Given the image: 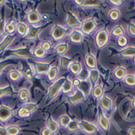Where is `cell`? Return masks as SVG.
<instances>
[{
  "mask_svg": "<svg viewBox=\"0 0 135 135\" xmlns=\"http://www.w3.org/2000/svg\"><path fill=\"white\" fill-rule=\"evenodd\" d=\"M82 1H83V0H82ZM82 1H74V2H75V3H77L78 6H82Z\"/></svg>",
  "mask_w": 135,
  "mask_h": 135,
  "instance_id": "obj_54",
  "label": "cell"
},
{
  "mask_svg": "<svg viewBox=\"0 0 135 135\" xmlns=\"http://www.w3.org/2000/svg\"><path fill=\"white\" fill-rule=\"evenodd\" d=\"M6 19L4 16L0 17V35L3 34L5 32V26H6Z\"/></svg>",
  "mask_w": 135,
  "mask_h": 135,
  "instance_id": "obj_49",
  "label": "cell"
},
{
  "mask_svg": "<svg viewBox=\"0 0 135 135\" xmlns=\"http://www.w3.org/2000/svg\"><path fill=\"white\" fill-rule=\"evenodd\" d=\"M97 62H96V57L91 52H89L86 54L84 58V66L88 70L96 69Z\"/></svg>",
  "mask_w": 135,
  "mask_h": 135,
  "instance_id": "obj_14",
  "label": "cell"
},
{
  "mask_svg": "<svg viewBox=\"0 0 135 135\" xmlns=\"http://www.w3.org/2000/svg\"><path fill=\"white\" fill-rule=\"evenodd\" d=\"M6 128L8 135H17L20 132V128L16 125H10Z\"/></svg>",
  "mask_w": 135,
  "mask_h": 135,
  "instance_id": "obj_40",
  "label": "cell"
},
{
  "mask_svg": "<svg viewBox=\"0 0 135 135\" xmlns=\"http://www.w3.org/2000/svg\"><path fill=\"white\" fill-rule=\"evenodd\" d=\"M40 47H42L44 50L46 52H47L49 51L52 48V44L50 41L49 40H44L43 42H42L40 43Z\"/></svg>",
  "mask_w": 135,
  "mask_h": 135,
  "instance_id": "obj_46",
  "label": "cell"
},
{
  "mask_svg": "<svg viewBox=\"0 0 135 135\" xmlns=\"http://www.w3.org/2000/svg\"><path fill=\"white\" fill-rule=\"evenodd\" d=\"M116 40H117V46L119 47H120L121 49L128 46V44H129V39H128V37L126 35L117 37Z\"/></svg>",
  "mask_w": 135,
  "mask_h": 135,
  "instance_id": "obj_32",
  "label": "cell"
},
{
  "mask_svg": "<svg viewBox=\"0 0 135 135\" xmlns=\"http://www.w3.org/2000/svg\"><path fill=\"white\" fill-rule=\"evenodd\" d=\"M13 116V110L7 105H0V121L5 122Z\"/></svg>",
  "mask_w": 135,
  "mask_h": 135,
  "instance_id": "obj_12",
  "label": "cell"
},
{
  "mask_svg": "<svg viewBox=\"0 0 135 135\" xmlns=\"http://www.w3.org/2000/svg\"><path fill=\"white\" fill-rule=\"evenodd\" d=\"M127 33L131 37H135V22L131 21L127 25Z\"/></svg>",
  "mask_w": 135,
  "mask_h": 135,
  "instance_id": "obj_41",
  "label": "cell"
},
{
  "mask_svg": "<svg viewBox=\"0 0 135 135\" xmlns=\"http://www.w3.org/2000/svg\"><path fill=\"white\" fill-rule=\"evenodd\" d=\"M98 123L99 124L100 127L102 129H103L104 131H107L110 129V121L108 120V118L106 117V116H104L102 114H100L98 115Z\"/></svg>",
  "mask_w": 135,
  "mask_h": 135,
  "instance_id": "obj_17",
  "label": "cell"
},
{
  "mask_svg": "<svg viewBox=\"0 0 135 135\" xmlns=\"http://www.w3.org/2000/svg\"><path fill=\"white\" fill-rule=\"evenodd\" d=\"M84 35L79 29H74L68 33V38L72 43L80 44L84 40Z\"/></svg>",
  "mask_w": 135,
  "mask_h": 135,
  "instance_id": "obj_10",
  "label": "cell"
},
{
  "mask_svg": "<svg viewBox=\"0 0 135 135\" xmlns=\"http://www.w3.org/2000/svg\"><path fill=\"white\" fill-rule=\"evenodd\" d=\"M68 49V44L65 42H60L57 44L54 48L55 53L60 56H64Z\"/></svg>",
  "mask_w": 135,
  "mask_h": 135,
  "instance_id": "obj_23",
  "label": "cell"
},
{
  "mask_svg": "<svg viewBox=\"0 0 135 135\" xmlns=\"http://www.w3.org/2000/svg\"><path fill=\"white\" fill-rule=\"evenodd\" d=\"M72 62V59L69 56L65 55L60 56V66L61 68H68Z\"/></svg>",
  "mask_w": 135,
  "mask_h": 135,
  "instance_id": "obj_34",
  "label": "cell"
},
{
  "mask_svg": "<svg viewBox=\"0 0 135 135\" xmlns=\"http://www.w3.org/2000/svg\"><path fill=\"white\" fill-rule=\"evenodd\" d=\"M58 74H59V68L57 66H51L47 72V77L50 81L54 82L57 80Z\"/></svg>",
  "mask_w": 135,
  "mask_h": 135,
  "instance_id": "obj_27",
  "label": "cell"
},
{
  "mask_svg": "<svg viewBox=\"0 0 135 135\" xmlns=\"http://www.w3.org/2000/svg\"><path fill=\"white\" fill-rule=\"evenodd\" d=\"M134 76H135V72H134Z\"/></svg>",
  "mask_w": 135,
  "mask_h": 135,
  "instance_id": "obj_58",
  "label": "cell"
},
{
  "mask_svg": "<svg viewBox=\"0 0 135 135\" xmlns=\"http://www.w3.org/2000/svg\"><path fill=\"white\" fill-rule=\"evenodd\" d=\"M0 135H8L7 128L0 127Z\"/></svg>",
  "mask_w": 135,
  "mask_h": 135,
  "instance_id": "obj_52",
  "label": "cell"
},
{
  "mask_svg": "<svg viewBox=\"0 0 135 135\" xmlns=\"http://www.w3.org/2000/svg\"><path fill=\"white\" fill-rule=\"evenodd\" d=\"M132 62L133 63V64L135 66V56H134L133 57H132Z\"/></svg>",
  "mask_w": 135,
  "mask_h": 135,
  "instance_id": "obj_56",
  "label": "cell"
},
{
  "mask_svg": "<svg viewBox=\"0 0 135 135\" xmlns=\"http://www.w3.org/2000/svg\"><path fill=\"white\" fill-rule=\"evenodd\" d=\"M16 31L21 36L26 37L29 32V26L25 22H19L16 24Z\"/></svg>",
  "mask_w": 135,
  "mask_h": 135,
  "instance_id": "obj_22",
  "label": "cell"
},
{
  "mask_svg": "<svg viewBox=\"0 0 135 135\" xmlns=\"http://www.w3.org/2000/svg\"><path fill=\"white\" fill-rule=\"evenodd\" d=\"M86 95L82 90L80 88H76L74 92L67 95L66 99L68 102L72 105H76L86 100Z\"/></svg>",
  "mask_w": 135,
  "mask_h": 135,
  "instance_id": "obj_5",
  "label": "cell"
},
{
  "mask_svg": "<svg viewBox=\"0 0 135 135\" xmlns=\"http://www.w3.org/2000/svg\"><path fill=\"white\" fill-rule=\"evenodd\" d=\"M100 78L99 71L96 69L89 70V75H88V80L90 82L92 87L98 84V80Z\"/></svg>",
  "mask_w": 135,
  "mask_h": 135,
  "instance_id": "obj_18",
  "label": "cell"
},
{
  "mask_svg": "<svg viewBox=\"0 0 135 135\" xmlns=\"http://www.w3.org/2000/svg\"><path fill=\"white\" fill-rule=\"evenodd\" d=\"M51 37L54 41H61L65 36L68 35V29L66 26L56 24L52 27L50 32Z\"/></svg>",
  "mask_w": 135,
  "mask_h": 135,
  "instance_id": "obj_2",
  "label": "cell"
},
{
  "mask_svg": "<svg viewBox=\"0 0 135 135\" xmlns=\"http://www.w3.org/2000/svg\"><path fill=\"white\" fill-rule=\"evenodd\" d=\"M119 55L124 58H132L135 56V46H128L120 49Z\"/></svg>",
  "mask_w": 135,
  "mask_h": 135,
  "instance_id": "obj_15",
  "label": "cell"
},
{
  "mask_svg": "<svg viewBox=\"0 0 135 135\" xmlns=\"http://www.w3.org/2000/svg\"><path fill=\"white\" fill-rule=\"evenodd\" d=\"M127 68L123 66H119L115 68V70L113 72L114 76L115 78L119 80H122L125 76L127 74Z\"/></svg>",
  "mask_w": 135,
  "mask_h": 135,
  "instance_id": "obj_20",
  "label": "cell"
},
{
  "mask_svg": "<svg viewBox=\"0 0 135 135\" xmlns=\"http://www.w3.org/2000/svg\"><path fill=\"white\" fill-rule=\"evenodd\" d=\"M23 74L25 77H26V78H27V80H31L34 76V75H36V73H35V71L33 70V67L26 69L25 70L24 73Z\"/></svg>",
  "mask_w": 135,
  "mask_h": 135,
  "instance_id": "obj_45",
  "label": "cell"
},
{
  "mask_svg": "<svg viewBox=\"0 0 135 135\" xmlns=\"http://www.w3.org/2000/svg\"><path fill=\"white\" fill-rule=\"evenodd\" d=\"M67 129L70 132H74V131H76V130H78L80 128L79 125H78V122H76L75 120H71V122H70L69 124L67 126Z\"/></svg>",
  "mask_w": 135,
  "mask_h": 135,
  "instance_id": "obj_44",
  "label": "cell"
},
{
  "mask_svg": "<svg viewBox=\"0 0 135 135\" xmlns=\"http://www.w3.org/2000/svg\"><path fill=\"white\" fill-rule=\"evenodd\" d=\"M52 132L47 128H44L42 131V135H51Z\"/></svg>",
  "mask_w": 135,
  "mask_h": 135,
  "instance_id": "obj_51",
  "label": "cell"
},
{
  "mask_svg": "<svg viewBox=\"0 0 135 135\" xmlns=\"http://www.w3.org/2000/svg\"><path fill=\"white\" fill-rule=\"evenodd\" d=\"M79 127L84 132L89 134H94L98 131V128L94 124L89 122V121L82 120L78 122Z\"/></svg>",
  "mask_w": 135,
  "mask_h": 135,
  "instance_id": "obj_11",
  "label": "cell"
},
{
  "mask_svg": "<svg viewBox=\"0 0 135 135\" xmlns=\"http://www.w3.org/2000/svg\"><path fill=\"white\" fill-rule=\"evenodd\" d=\"M100 104L104 111H107V112L112 111V107H113V102L110 97L107 95L102 96V98L100 99Z\"/></svg>",
  "mask_w": 135,
  "mask_h": 135,
  "instance_id": "obj_13",
  "label": "cell"
},
{
  "mask_svg": "<svg viewBox=\"0 0 135 135\" xmlns=\"http://www.w3.org/2000/svg\"><path fill=\"white\" fill-rule=\"evenodd\" d=\"M98 24L94 17H88L82 21L79 30L84 35H90L94 32Z\"/></svg>",
  "mask_w": 135,
  "mask_h": 135,
  "instance_id": "obj_3",
  "label": "cell"
},
{
  "mask_svg": "<svg viewBox=\"0 0 135 135\" xmlns=\"http://www.w3.org/2000/svg\"><path fill=\"white\" fill-rule=\"evenodd\" d=\"M15 37L14 34H7L5 36L4 39L0 42V52L6 50L12 43Z\"/></svg>",
  "mask_w": 135,
  "mask_h": 135,
  "instance_id": "obj_19",
  "label": "cell"
},
{
  "mask_svg": "<svg viewBox=\"0 0 135 135\" xmlns=\"http://www.w3.org/2000/svg\"><path fill=\"white\" fill-rule=\"evenodd\" d=\"M5 2H5V1H0V4L2 5V3H4Z\"/></svg>",
  "mask_w": 135,
  "mask_h": 135,
  "instance_id": "obj_57",
  "label": "cell"
},
{
  "mask_svg": "<svg viewBox=\"0 0 135 135\" xmlns=\"http://www.w3.org/2000/svg\"><path fill=\"white\" fill-rule=\"evenodd\" d=\"M81 82H82V81H81L77 76L72 80V84H73V86L75 88H78L80 86V85Z\"/></svg>",
  "mask_w": 135,
  "mask_h": 135,
  "instance_id": "obj_50",
  "label": "cell"
},
{
  "mask_svg": "<svg viewBox=\"0 0 135 135\" xmlns=\"http://www.w3.org/2000/svg\"><path fill=\"white\" fill-rule=\"evenodd\" d=\"M92 95L96 99H100L104 95V87L102 84H97L92 88Z\"/></svg>",
  "mask_w": 135,
  "mask_h": 135,
  "instance_id": "obj_28",
  "label": "cell"
},
{
  "mask_svg": "<svg viewBox=\"0 0 135 135\" xmlns=\"http://www.w3.org/2000/svg\"><path fill=\"white\" fill-rule=\"evenodd\" d=\"M110 32L106 27L100 29L96 32L94 36V42L96 46L99 49H102L107 46L110 41Z\"/></svg>",
  "mask_w": 135,
  "mask_h": 135,
  "instance_id": "obj_1",
  "label": "cell"
},
{
  "mask_svg": "<svg viewBox=\"0 0 135 135\" xmlns=\"http://www.w3.org/2000/svg\"><path fill=\"white\" fill-rule=\"evenodd\" d=\"M26 20L29 24L36 26L42 22V16L36 9L30 10L26 15Z\"/></svg>",
  "mask_w": 135,
  "mask_h": 135,
  "instance_id": "obj_9",
  "label": "cell"
},
{
  "mask_svg": "<svg viewBox=\"0 0 135 135\" xmlns=\"http://www.w3.org/2000/svg\"><path fill=\"white\" fill-rule=\"evenodd\" d=\"M125 33H126V32H125V30L123 26L122 25H117L115 26L111 30L110 32V35L112 37H118L119 36H124Z\"/></svg>",
  "mask_w": 135,
  "mask_h": 135,
  "instance_id": "obj_26",
  "label": "cell"
},
{
  "mask_svg": "<svg viewBox=\"0 0 135 135\" xmlns=\"http://www.w3.org/2000/svg\"><path fill=\"white\" fill-rule=\"evenodd\" d=\"M71 120H72V119L70 117V116H68V114H63L60 117L57 123L60 127L66 128L68 125L69 124L70 122H71Z\"/></svg>",
  "mask_w": 135,
  "mask_h": 135,
  "instance_id": "obj_35",
  "label": "cell"
},
{
  "mask_svg": "<svg viewBox=\"0 0 135 135\" xmlns=\"http://www.w3.org/2000/svg\"><path fill=\"white\" fill-rule=\"evenodd\" d=\"M23 75V74L20 70L13 69L11 70L9 72L8 77L11 80L13 81V82H17V81H19L22 78Z\"/></svg>",
  "mask_w": 135,
  "mask_h": 135,
  "instance_id": "obj_29",
  "label": "cell"
},
{
  "mask_svg": "<svg viewBox=\"0 0 135 135\" xmlns=\"http://www.w3.org/2000/svg\"><path fill=\"white\" fill-rule=\"evenodd\" d=\"M18 97L21 101L23 102L24 103L29 102L30 99V92L27 88H22L19 91Z\"/></svg>",
  "mask_w": 135,
  "mask_h": 135,
  "instance_id": "obj_33",
  "label": "cell"
},
{
  "mask_svg": "<svg viewBox=\"0 0 135 135\" xmlns=\"http://www.w3.org/2000/svg\"><path fill=\"white\" fill-rule=\"evenodd\" d=\"M109 3L112 4V6H113L114 7L119 9V7L123 6L124 1H122V0H111V1H109Z\"/></svg>",
  "mask_w": 135,
  "mask_h": 135,
  "instance_id": "obj_47",
  "label": "cell"
},
{
  "mask_svg": "<svg viewBox=\"0 0 135 135\" xmlns=\"http://www.w3.org/2000/svg\"><path fill=\"white\" fill-rule=\"evenodd\" d=\"M46 124H47V128L51 131L52 133H54L59 130V124L52 117H48L47 118Z\"/></svg>",
  "mask_w": 135,
  "mask_h": 135,
  "instance_id": "obj_30",
  "label": "cell"
},
{
  "mask_svg": "<svg viewBox=\"0 0 135 135\" xmlns=\"http://www.w3.org/2000/svg\"><path fill=\"white\" fill-rule=\"evenodd\" d=\"M82 22L80 21L79 18L77 16V15L74 12H69L68 13L66 19V27L74 29H80Z\"/></svg>",
  "mask_w": 135,
  "mask_h": 135,
  "instance_id": "obj_6",
  "label": "cell"
},
{
  "mask_svg": "<svg viewBox=\"0 0 135 135\" xmlns=\"http://www.w3.org/2000/svg\"><path fill=\"white\" fill-rule=\"evenodd\" d=\"M32 53L33 57H37V58H42V57H45L46 54V51L40 46H37V47H35L34 49L32 51Z\"/></svg>",
  "mask_w": 135,
  "mask_h": 135,
  "instance_id": "obj_37",
  "label": "cell"
},
{
  "mask_svg": "<svg viewBox=\"0 0 135 135\" xmlns=\"http://www.w3.org/2000/svg\"><path fill=\"white\" fill-rule=\"evenodd\" d=\"M35 73L37 75L46 74L49 71L51 66L48 62H36L32 66Z\"/></svg>",
  "mask_w": 135,
  "mask_h": 135,
  "instance_id": "obj_8",
  "label": "cell"
},
{
  "mask_svg": "<svg viewBox=\"0 0 135 135\" xmlns=\"http://www.w3.org/2000/svg\"><path fill=\"white\" fill-rule=\"evenodd\" d=\"M129 135H135V127L132 126L129 128L128 131Z\"/></svg>",
  "mask_w": 135,
  "mask_h": 135,
  "instance_id": "obj_53",
  "label": "cell"
},
{
  "mask_svg": "<svg viewBox=\"0 0 135 135\" xmlns=\"http://www.w3.org/2000/svg\"><path fill=\"white\" fill-rule=\"evenodd\" d=\"M132 108H135V97L132 99Z\"/></svg>",
  "mask_w": 135,
  "mask_h": 135,
  "instance_id": "obj_55",
  "label": "cell"
},
{
  "mask_svg": "<svg viewBox=\"0 0 135 135\" xmlns=\"http://www.w3.org/2000/svg\"><path fill=\"white\" fill-rule=\"evenodd\" d=\"M12 89L9 86H6L4 87H0V98L6 95L11 94Z\"/></svg>",
  "mask_w": 135,
  "mask_h": 135,
  "instance_id": "obj_42",
  "label": "cell"
},
{
  "mask_svg": "<svg viewBox=\"0 0 135 135\" xmlns=\"http://www.w3.org/2000/svg\"><path fill=\"white\" fill-rule=\"evenodd\" d=\"M17 117H20V118H28L31 116L32 113L29 110H27V108H24V107H22V108H20V109L17 110Z\"/></svg>",
  "mask_w": 135,
  "mask_h": 135,
  "instance_id": "obj_39",
  "label": "cell"
},
{
  "mask_svg": "<svg viewBox=\"0 0 135 135\" xmlns=\"http://www.w3.org/2000/svg\"><path fill=\"white\" fill-rule=\"evenodd\" d=\"M82 64H80V62H77V61H74L70 63V64L69 65L68 69L69 70L70 72L72 74H73L75 76H78L80 74V72H81L82 69Z\"/></svg>",
  "mask_w": 135,
  "mask_h": 135,
  "instance_id": "obj_24",
  "label": "cell"
},
{
  "mask_svg": "<svg viewBox=\"0 0 135 135\" xmlns=\"http://www.w3.org/2000/svg\"><path fill=\"white\" fill-rule=\"evenodd\" d=\"M100 6V2L97 1V0H90V1H86L83 0L82 1V7H87V8H92V7H97Z\"/></svg>",
  "mask_w": 135,
  "mask_h": 135,
  "instance_id": "obj_36",
  "label": "cell"
},
{
  "mask_svg": "<svg viewBox=\"0 0 135 135\" xmlns=\"http://www.w3.org/2000/svg\"><path fill=\"white\" fill-rule=\"evenodd\" d=\"M4 31L7 34H13L16 31V25L13 21L8 22L6 24Z\"/></svg>",
  "mask_w": 135,
  "mask_h": 135,
  "instance_id": "obj_38",
  "label": "cell"
},
{
  "mask_svg": "<svg viewBox=\"0 0 135 135\" xmlns=\"http://www.w3.org/2000/svg\"><path fill=\"white\" fill-rule=\"evenodd\" d=\"M41 26H33V25H30L29 26V32L27 33V37L29 40H33L36 39L37 36L39 35L40 32L42 31V28L40 27Z\"/></svg>",
  "mask_w": 135,
  "mask_h": 135,
  "instance_id": "obj_16",
  "label": "cell"
},
{
  "mask_svg": "<svg viewBox=\"0 0 135 135\" xmlns=\"http://www.w3.org/2000/svg\"><path fill=\"white\" fill-rule=\"evenodd\" d=\"M66 78L65 77H61L60 78H57L56 81L54 82V83L52 84L49 89L48 96H47L48 100H53L59 94L60 92H61L62 86L66 81Z\"/></svg>",
  "mask_w": 135,
  "mask_h": 135,
  "instance_id": "obj_4",
  "label": "cell"
},
{
  "mask_svg": "<svg viewBox=\"0 0 135 135\" xmlns=\"http://www.w3.org/2000/svg\"><path fill=\"white\" fill-rule=\"evenodd\" d=\"M122 81L126 86H128V87H132H132H135L134 74H127Z\"/></svg>",
  "mask_w": 135,
  "mask_h": 135,
  "instance_id": "obj_31",
  "label": "cell"
},
{
  "mask_svg": "<svg viewBox=\"0 0 135 135\" xmlns=\"http://www.w3.org/2000/svg\"><path fill=\"white\" fill-rule=\"evenodd\" d=\"M23 107L27 108V110L30 111L31 113H33V112H36V110H37V107L36 103H33L32 102H27L26 103L23 104Z\"/></svg>",
  "mask_w": 135,
  "mask_h": 135,
  "instance_id": "obj_43",
  "label": "cell"
},
{
  "mask_svg": "<svg viewBox=\"0 0 135 135\" xmlns=\"http://www.w3.org/2000/svg\"><path fill=\"white\" fill-rule=\"evenodd\" d=\"M74 87L73 84H72V80L70 79L69 78H67L66 79V81L64 83L63 86L61 89V92L63 94H72L74 91Z\"/></svg>",
  "mask_w": 135,
  "mask_h": 135,
  "instance_id": "obj_25",
  "label": "cell"
},
{
  "mask_svg": "<svg viewBox=\"0 0 135 135\" xmlns=\"http://www.w3.org/2000/svg\"><path fill=\"white\" fill-rule=\"evenodd\" d=\"M108 17L110 21L113 22H118L121 17V12L120 9L113 7L110 9L108 13Z\"/></svg>",
  "mask_w": 135,
  "mask_h": 135,
  "instance_id": "obj_21",
  "label": "cell"
},
{
  "mask_svg": "<svg viewBox=\"0 0 135 135\" xmlns=\"http://www.w3.org/2000/svg\"><path fill=\"white\" fill-rule=\"evenodd\" d=\"M10 55L16 57H22V58H24V57H34L32 55V52L30 51V49L27 47H17L14 50H11Z\"/></svg>",
  "mask_w": 135,
  "mask_h": 135,
  "instance_id": "obj_7",
  "label": "cell"
},
{
  "mask_svg": "<svg viewBox=\"0 0 135 135\" xmlns=\"http://www.w3.org/2000/svg\"><path fill=\"white\" fill-rule=\"evenodd\" d=\"M10 63V60L7 59L3 60H0V75L2 74V72L4 70L5 68Z\"/></svg>",
  "mask_w": 135,
  "mask_h": 135,
  "instance_id": "obj_48",
  "label": "cell"
}]
</instances>
